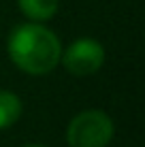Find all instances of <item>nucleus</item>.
Segmentation results:
<instances>
[{"instance_id":"1","label":"nucleus","mask_w":145,"mask_h":147,"mask_svg":"<svg viewBox=\"0 0 145 147\" xmlns=\"http://www.w3.org/2000/svg\"><path fill=\"white\" fill-rule=\"evenodd\" d=\"M9 55L26 73L45 75L60 62L62 47L51 30L38 24H24L15 28L9 38Z\"/></svg>"},{"instance_id":"2","label":"nucleus","mask_w":145,"mask_h":147,"mask_svg":"<svg viewBox=\"0 0 145 147\" xmlns=\"http://www.w3.org/2000/svg\"><path fill=\"white\" fill-rule=\"evenodd\" d=\"M66 139L71 147H107L113 139V121L103 111H83L71 121Z\"/></svg>"},{"instance_id":"3","label":"nucleus","mask_w":145,"mask_h":147,"mask_svg":"<svg viewBox=\"0 0 145 147\" xmlns=\"http://www.w3.org/2000/svg\"><path fill=\"white\" fill-rule=\"evenodd\" d=\"M62 62L68 73L77 75V77H88L94 75L105 62V49L98 40L92 38H79L75 40L71 47L64 51Z\"/></svg>"},{"instance_id":"4","label":"nucleus","mask_w":145,"mask_h":147,"mask_svg":"<svg viewBox=\"0 0 145 147\" xmlns=\"http://www.w3.org/2000/svg\"><path fill=\"white\" fill-rule=\"evenodd\" d=\"M60 0H19V9L26 17L34 22H45L56 15Z\"/></svg>"},{"instance_id":"5","label":"nucleus","mask_w":145,"mask_h":147,"mask_svg":"<svg viewBox=\"0 0 145 147\" xmlns=\"http://www.w3.org/2000/svg\"><path fill=\"white\" fill-rule=\"evenodd\" d=\"M22 115V102L13 92H0V130L13 126Z\"/></svg>"},{"instance_id":"6","label":"nucleus","mask_w":145,"mask_h":147,"mask_svg":"<svg viewBox=\"0 0 145 147\" xmlns=\"http://www.w3.org/2000/svg\"><path fill=\"white\" fill-rule=\"evenodd\" d=\"M26 147H43V145H26Z\"/></svg>"}]
</instances>
